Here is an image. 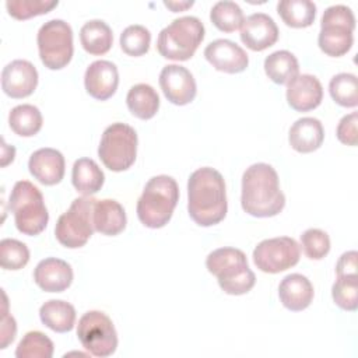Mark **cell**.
I'll return each instance as SVG.
<instances>
[{"label":"cell","mask_w":358,"mask_h":358,"mask_svg":"<svg viewBox=\"0 0 358 358\" xmlns=\"http://www.w3.org/2000/svg\"><path fill=\"white\" fill-rule=\"evenodd\" d=\"M228 210L222 175L210 166L196 169L187 182V211L200 227L221 222Z\"/></svg>","instance_id":"1"},{"label":"cell","mask_w":358,"mask_h":358,"mask_svg":"<svg viewBox=\"0 0 358 358\" xmlns=\"http://www.w3.org/2000/svg\"><path fill=\"white\" fill-rule=\"evenodd\" d=\"M241 204L245 213L257 218L274 217L282 211L285 196L271 165L257 162L246 168L242 176Z\"/></svg>","instance_id":"2"},{"label":"cell","mask_w":358,"mask_h":358,"mask_svg":"<svg viewBox=\"0 0 358 358\" xmlns=\"http://www.w3.org/2000/svg\"><path fill=\"white\" fill-rule=\"evenodd\" d=\"M178 200L179 187L172 176H152L137 201V217L148 228H162L171 220Z\"/></svg>","instance_id":"3"},{"label":"cell","mask_w":358,"mask_h":358,"mask_svg":"<svg viewBox=\"0 0 358 358\" xmlns=\"http://www.w3.org/2000/svg\"><path fill=\"white\" fill-rule=\"evenodd\" d=\"M206 267L217 277L218 285L225 294L243 295L255 287L256 275L241 249L220 248L213 250L206 259Z\"/></svg>","instance_id":"4"},{"label":"cell","mask_w":358,"mask_h":358,"mask_svg":"<svg viewBox=\"0 0 358 358\" xmlns=\"http://www.w3.org/2000/svg\"><path fill=\"white\" fill-rule=\"evenodd\" d=\"M8 207L14 214L17 229L28 236L39 235L48 225L46 210L41 190L28 180H18L10 194Z\"/></svg>","instance_id":"5"},{"label":"cell","mask_w":358,"mask_h":358,"mask_svg":"<svg viewBox=\"0 0 358 358\" xmlns=\"http://www.w3.org/2000/svg\"><path fill=\"white\" fill-rule=\"evenodd\" d=\"M204 39V25L193 15L173 20L165 27L157 39L159 55L169 60H189Z\"/></svg>","instance_id":"6"},{"label":"cell","mask_w":358,"mask_h":358,"mask_svg":"<svg viewBox=\"0 0 358 358\" xmlns=\"http://www.w3.org/2000/svg\"><path fill=\"white\" fill-rule=\"evenodd\" d=\"M355 17L350 7L343 4L330 6L324 10L317 36L319 48L331 57L344 56L354 43Z\"/></svg>","instance_id":"7"},{"label":"cell","mask_w":358,"mask_h":358,"mask_svg":"<svg viewBox=\"0 0 358 358\" xmlns=\"http://www.w3.org/2000/svg\"><path fill=\"white\" fill-rule=\"evenodd\" d=\"M96 200L83 196L73 200L70 208L63 213L55 227V235L60 245L69 249L84 246L91 238L94 228V207Z\"/></svg>","instance_id":"8"},{"label":"cell","mask_w":358,"mask_h":358,"mask_svg":"<svg viewBox=\"0 0 358 358\" xmlns=\"http://www.w3.org/2000/svg\"><path fill=\"white\" fill-rule=\"evenodd\" d=\"M137 141V133L131 126L120 122L112 123L101 137L98 155L108 169L126 171L136 161Z\"/></svg>","instance_id":"9"},{"label":"cell","mask_w":358,"mask_h":358,"mask_svg":"<svg viewBox=\"0 0 358 358\" xmlns=\"http://www.w3.org/2000/svg\"><path fill=\"white\" fill-rule=\"evenodd\" d=\"M38 50L45 67L60 70L66 67L74 52L73 29L63 20H50L38 31Z\"/></svg>","instance_id":"10"},{"label":"cell","mask_w":358,"mask_h":358,"mask_svg":"<svg viewBox=\"0 0 358 358\" xmlns=\"http://www.w3.org/2000/svg\"><path fill=\"white\" fill-rule=\"evenodd\" d=\"M81 345L94 357H109L116 351L117 333L108 315L101 310L84 313L77 324Z\"/></svg>","instance_id":"11"},{"label":"cell","mask_w":358,"mask_h":358,"mask_svg":"<svg viewBox=\"0 0 358 358\" xmlns=\"http://www.w3.org/2000/svg\"><path fill=\"white\" fill-rule=\"evenodd\" d=\"M299 256V245L294 238L277 236L257 243L253 250V263L263 273L277 274L294 267Z\"/></svg>","instance_id":"12"},{"label":"cell","mask_w":358,"mask_h":358,"mask_svg":"<svg viewBox=\"0 0 358 358\" xmlns=\"http://www.w3.org/2000/svg\"><path fill=\"white\" fill-rule=\"evenodd\" d=\"M159 87L165 98L179 106L190 103L197 92L192 73L179 64H168L161 70Z\"/></svg>","instance_id":"13"},{"label":"cell","mask_w":358,"mask_h":358,"mask_svg":"<svg viewBox=\"0 0 358 358\" xmlns=\"http://www.w3.org/2000/svg\"><path fill=\"white\" fill-rule=\"evenodd\" d=\"M36 85L38 71L28 60H13L1 71V90L6 95L14 99L29 96Z\"/></svg>","instance_id":"14"},{"label":"cell","mask_w":358,"mask_h":358,"mask_svg":"<svg viewBox=\"0 0 358 358\" xmlns=\"http://www.w3.org/2000/svg\"><path fill=\"white\" fill-rule=\"evenodd\" d=\"M204 57L218 71L236 74L246 70L249 64L248 53L229 39H215L204 49Z\"/></svg>","instance_id":"15"},{"label":"cell","mask_w":358,"mask_h":358,"mask_svg":"<svg viewBox=\"0 0 358 358\" xmlns=\"http://www.w3.org/2000/svg\"><path fill=\"white\" fill-rule=\"evenodd\" d=\"M278 27L274 20L264 13L250 14L241 27V41L255 52H262L273 46L278 39Z\"/></svg>","instance_id":"16"},{"label":"cell","mask_w":358,"mask_h":358,"mask_svg":"<svg viewBox=\"0 0 358 358\" xmlns=\"http://www.w3.org/2000/svg\"><path fill=\"white\" fill-rule=\"evenodd\" d=\"M84 85L92 98L98 101L109 99L119 85L117 67L109 60L92 62L85 70Z\"/></svg>","instance_id":"17"},{"label":"cell","mask_w":358,"mask_h":358,"mask_svg":"<svg viewBox=\"0 0 358 358\" xmlns=\"http://www.w3.org/2000/svg\"><path fill=\"white\" fill-rule=\"evenodd\" d=\"M323 88L312 74H298L287 84V102L298 112H308L320 105Z\"/></svg>","instance_id":"18"},{"label":"cell","mask_w":358,"mask_h":358,"mask_svg":"<svg viewBox=\"0 0 358 358\" xmlns=\"http://www.w3.org/2000/svg\"><path fill=\"white\" fill-rule=\"evenodd\" d=\"M64 157L55 148H39L34 151L28 161L31 175L46 186H53L62 182L64 176Z\"/></svg>","instance_id":"19"},{"label":"cell","mask_w":358,"mask_h":358,"mask_svg":"<svg viewBox=\"0 0 358 358\" xmlns=\"http://www.w3.org/2000/svg\"><path fill=\"white\" fill-rule=\"evenodd\" d=\"M34 280L46 292H63L73 282V268L62 259L46 257L36 264Z\"/></svg>","instance_id":"20"},{"label":"cell","mask_w":358,"mask_h":358,"mask_svg":"<svg viewBox=\"0 0 358 358\" xmlns=\"http://www.w3.org/2000/svg\"><path fill=\"white\" fill-rule=\"evenodd\" d=\"M313 294L312 282L308 280V277L299 273L285 275L278 287L281 303L292 312L306 309L313 301Z\"/></svg>","instance_id":"21"},{"label":"cell","mask_w":358,"mask_h":358,"mask_svg":"<svg viewBox=\"0 0 358 358\" xmlns=\"http://www.w3.org/2000/svg\"><path fill=\"white\" fill-rule=\"evenodd\" d=\"M324 129L316 117H301L289 129V145L302 154L313 152L323 144Z\"/></svg>","instance_id":"22"},{"label":"cell","mask_w":358,"mask_h":358,"mask_svg":"<svg viewBox=\"0 0 358 358\" xmlns=\"http://www.w3.org/2000/svg\"><path fill=\"white\" fill-rule=\"evenodd\" d=\"M126 213L123 206L112 199L96 200L94 207V228L96 232L115 236L126 228Z\"/></svg>","instance_id":"23"},{"label":"cell","mask_w":358,"mask_h":358,"mask_svg":"<svg viewBox=\"0 0 358 358\" xmlns=\"http://www.w3.org/2000/svg\"><path fill=\"white\" fill-rule=\"evenodd\" d=\"M71 182L78 193L91 196L101 190L105 182V175L94 159L78 158L73 165Z\"/></svg>","instance_id":"24"},{"label":"cell","mask_w":358,"mask_h":358,"mask_svg":"<svg viewBox=\"0 0 358 358\" xmlns=\"http://www.w3.org/2000/svg\"><path fill=\"white\" fill-rule=\"evenodd\" d=\"M41 322L56 333L73 330L76 323V309L71 303L62 299H50L39 309Z\"/></svg>","instance_id":"25"},{"label":"cell","mask_w":358,"mask_h":358,"mask_svg":"<svg viewBox=\"0 0 358 358\" xmlns=\"http://www.w3.org/2000/svg\"><path fill=\"white\" fill-rule=\"evenodd\" d=\"M80 42L90 55L99 56L109 52L113 43L110 27L102 20H91L80 29Z\"/></svg>","instance_id":"26"},{"label":"cell","mask_w":358,"mask_h":358,"mask_svg":"<svg viewBox=\"0 0 358 358\" xmlns=\"http://www.w3.org/2000/svg\"><path fill=\"white\" fill-rule=\"evenodd\" d=\"M126 103L133 116L148 120L154 117L159 109V96L151 85L141 83L129 90Z\"/></svg>","instance_id":"27"},{"label":"cell","mask_w":358,"mask_h":358,"mask_svg":"<svg viewBox=\"0 0 358 358\" xmlns=\"http://www.w3.org/2000/svg\"><path fill=\"white\" fill-rule=\"evenodd\" d=\"M264 71L275 84H288L299 73L298 59L288 50H277L264 59Z\"/></svg>","instance_id":"28"},{"label":"cell","mask_w":358,"mask_h":358,"mask_svg":"<svg viewBox=\"0 0 358 358\" xmlns=\"http://www.w3.org/2000/svg\"><path fill=\"white\" fill-rule=\"evenodd\" d=\"M277 13L285 25L306 28L315 21L316 6L310 0H282L277 4Z\"/></svg>","instance_id":"29"},{"label":"cell","mask_w":358,"mask_h":358,"mask_svg":"<svg viewBox=\"0 0 358 358\" xmlns=\"http://www.w3.org/2000/svg\"><path fill=\"white\" fill-rule=\"evenodd\" d=\"M8 123L11 130L21 137L35 136L43 123L41 110L29 103L17 105L8 115Z\"/></svg>","instance_id":"30"},{"label":"cell","mask_w":358,"mask_h":358,"mask_svg":"<svg viewBox=\"0 0 358 358\" xmlns=\"http://www.w3.org/2000/svg\"><path fill=\"white\" fill-rule=\"evenodd\" d=\"M330 96L336 103L344 108H355L358 105V80L355 74L340 73L329 83Z\"/></svg>","instance_id":"31"},{"label":"cell","mask_w":358,"mask_h":358,"mask_svg":"<svg viewBox=\"0 0 358 358\" xmlns=\"http://www.w3.org/2000/svg\"><path fill=\"white\" fill-rule=\"evenodd\" d=\"M210 20L214 24L215 28H218L222 32H234L239 29L243 24L245 15L242 8L229 0L217 1L211 11H210Z\"/></svg>","instance_id":"32"},{"label":"cell","mask_w":358,"mask_h":358,"mask_svg":"<svg viewBox=\"0 0 358 358\" xmlns=\"http://www.w3.org/2000/svg\"><path fill=\"white\" fill-rule=\"evenodd\" d=\"M53 341L42 331H28L18 343L17 358H50L53 355Z\"/></svg>","instance_id":"33"},{"label":"cell","mask_w":358,"mask_h":358,"mask_svg":"<svg viewBox=\"0 0 358 358\" xmlns=\"http://www.w3.org/2000/svg\"><path fill=\"white\" fill-rule=\"evenodd\" d=\"M331 296L334 303L344 309L354 312L358 308V275L337 277L331 287Z\"/></svg>","instance_id":"34"},{"label":"cell","mask_w":358,"mask_h":358,"mask_svg":"<svg viewBox=\"0 0 358 358\" xmlns=\"http://www.w3.org/2000/svg\"><path fill=\"white\" fill-rule=\"evenodd\" d=\"M151 43V34L143 25H129L120 34V48L129 56H143L148 52Z\"/></svg>","instance_id":"35"},{"label":"cell","mask_w":358,"mask_h":358,"mask_svg":"<svg viewBox=\"0 0 358 358\" xmlns=\"http://www.w3.org/2000/svg\"><path fill=\"white\" fill-rule=\"evenodd\" d=\"M29 262V250L25 243L13 238L0 242V264L4 270H20Z\"/></svg>","instance_id":"36"},{"label":"cell","mask_w":358,"mask_h":358,"mask_svg":"<svg viewBox=\"0 0 358 358\" xmlns=\"http://www.w3.org/2000/svg\"><path fill=\"white\" fill-rule=\"evenodd\" d=\"M57 0H7L6 8L15 20H28L36 15L48 14L57 7Z\"/></svg>","instance_id":"37"},{"label":"cell","mask_w":358,"mask_h":358,"mask_svg":"<svg viewBox=\"0 0 358 358\" xmlns=\"http://www.w3.org/2000/svg\"><path fill=\"white\" fill-rule=\"evenodd\" d=\"M301 246L306 257L320 260L330 252V238L322 229L309 228L301 235Z\"/></svg>","instance_id":"38"},{"label":"cell","mask_w":358,"mask_h":358,"mask_svg":"<svg viewBox=\"0 0 358 358\" xmlns=\"http://www.w3.org/2000/svg\"><path fill=\"white\" fill-rule=\"evenodd\" d=\"M357 123H358V113L352 112L350 115H345L338 122L336 134L340 143L345 145H357L358 143V131H357Z\"/></svg>","instance_id":"39"},{"label":"cell","mask_w":358,"mask_h":358,"mask_svg":"<svg viewBox=\"0 0 358 358\" xmlns=\"http://www.w3.org/2000/svg\"><path fill=\"white\" fill-rule=\"evenodd\" d=\"M3 298H4V302H3V319H1V334H0L1 336V344H0V348H6L10 343H13L14 338H15V333H17L15 320L7 312V296H6L4 292H3Z\"/></svg>","instance_id":"40"},{"label":"cell","mask_w":358,"mask_h":358,"mask_svg":"<svg viewBox=\"0 0 358 358\" xmlns=\"http://www.w3.org/2000/svg\"><path fill=\"white\" fill-rule=\"evenodd\" d=\"M357 252L355 250H348L344 252L337 264H336V273L337 277H343V275H358L357 274Z\"/></svg>","instance_id":"41"},{"label":"cell","mask_w":358,"mask_h":358,"mask_svg":"<svg viewBox=\"0 0 358 358\" xmlns=\"http://www.w3.org/2000/svg\"><path fill=\"white\" fill-rule=\"evenodd\" d=\"M15 155V148L13 145H7L3 140V158H1V166H6L7 164L13 162Z\"/></svg>","instance_id":"42"},{"label":"cell","mask_w":358,"mask_h":358,"mask_svg":"<svg viewBox=\"0 0 358 358\" xmlns=\"http://www.w3.org/2000/svg\"><path fill=\"white\" fill-rule=\"evenodd\" d=\"M164 4H165V7L171 8L173 13H176V11H183L189 7H192L193 1H164Z\"/></svg>","instance_id":"43"}]
</instances>
